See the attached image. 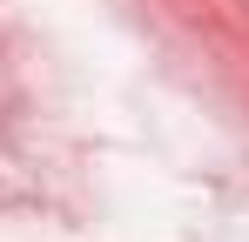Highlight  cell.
Returning a JSON list of instances; mask_svg holds the SVG:
<instances>
[]
</instances>
